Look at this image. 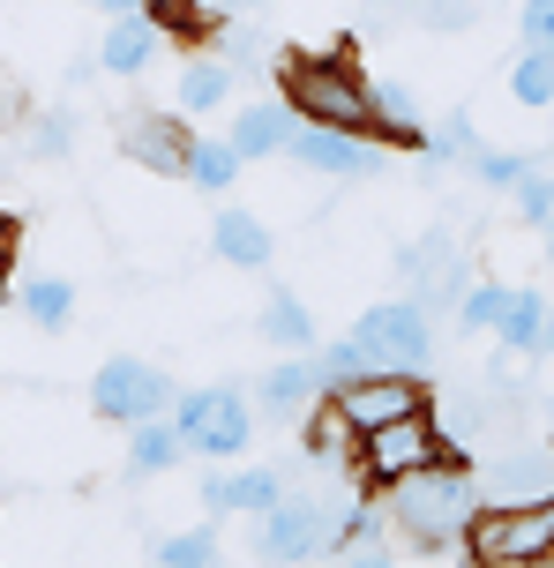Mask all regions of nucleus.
Wrapping results in <instances>:
<instances>
[{
    "instance_id": "1",
    "label": "nucleus",
    "mask_w": 554,
    "mask_h": 568,
    "mask_svg": "<svg viewBox=\"0 0 554 568\" xmlns=\"http://www.w3.org/2000/svg\"><path fill=\"white\" fill-rule=\"evenodd\" d=\"M390 531L405 546H465V531H472V516L487 509L480 501V471H472L465 456H450V464H435V471H420V479H405V486H390Z\"/></svg>"
},
{
    "instance_id": "2",
    "label": "nucleus",
    "mask_w": 554,
    "mask_h": 568,
    "mask_svg": "<svg viewBox=\"0 0 554 568\" xmlns=\"http://www.w3.org/2000/svg\"><path fill=\"white\" fill-rule=\"evenodd\" d=\"M285 105L300 128H338V135H382L375 120V83L345 53H308L285 60Z\"/></svg>"
},
{
    "instance_id": "3",
    "label": "nucleus",
    "mask_w": 554,
    "mask_h": 568,
    "mask_svg": "<svg viewBox=\"0 0 554 568\" xmlns=\"http://www.w3.org/2000/svg\"><path fill=\"white\" fill-rule=\"evenodd\" d=\"M472 568H554V501L540 509H480L465 531Z\"/></svg>"
},
{
    "instance_id": "4",
    "label": "nucleus",
    "mask_w": 554,
    "mask_h": 568,
    "mask_svg": "<svg viewBox=\"0 0 554 568\" xmlns=\"http://www.w3.org/2000/svg\"><path fill=\"white\" fill-rule=\"evenodd\" d=\"M173 426L188 434V456L233 464V456L255 442V397H248V389H225V382H210V389H180Z\"/></svg>"
},
{
    "instance_id": "5",
    "label": "nucleus",
    "mask_w": 554,
    "mask_h": 568,
    "mask_svg": "<svg viewBox=\"0 0 554 568\" xmlns=\"http://www.w3.org/2000/svg\"><path fill=\"white\" fill-rule=\"evenodd\" d=\"M352 344L375 359V374H412L420 382V367L435 359V322H427L420 300H382L352 322Z\"/></svg>"
},
{
    "instance_id": "6",
    "label": "nucleus",
    "mask_w": 554,
    "mask_h": 568,
    "mask_svg": "<svg viewBox=\"0 0 554 568\" xmlns=\"http://www.w3.org/2000/svg\"><path fill=\"white\" fill-rule=\"evenodd\" d=\"M90 404H98V419H113V426H150V419H173L180 412V389L165 367L120 352V359H105L90 374Z\"/></svg>"
},
{
    "instance_id": "7",
    "label": "nucleus",
    "mask_w": 554,
    "mask_h": 568,
    "mask_svg": "<svg viewBox=\"0 0 554 568\" xmlns=\"http://www.w3.org/2000/svg\"><path fill=\"white\" fill-rule=\"evenodd\" d=\"M480 501H487V509H540V501H554V442L510 434V442L480 464Z\"/></svg>"
},
{
    "instance_id": "8",
    "label": "nucleus",
    "mask_w": 554,
    "mask_h": 568,
    "mask_svg": "<svg viewBox=\"0 0 554 568\" xmlns=\"http://www.w3.org/2000/svg\"><path fill=\"white\" fill-rule=\"evenodd\" d=\"M338 531H345V509H330V501H315V494H292L285 509L263 516L255 554L278 561V568H308V561H322V554H338Z\"/></svg>"
},
{
    "instance_id": "9",
    "label": "nucleus",
    "mask_w": 554,
    "mask_h": 568,
    "mask_svg": "<svg viewBox=\"0 0 554 568\" xmlns=\"http://www.w3.org/2000/svg\"><path fill=\"white\" fill-rule=\"evenodd\" d=\"M435 464H450V442H442L435 412H412V419H397V426H382V434L360 442V471L375 486H405L420 471H435Z\"/></svg>"
},
{
    "instance_id": "10",
    "label": "nucleus",
    "mask_w": 554,
    "mask_h": 568,
    "mask_svg": "<svg viewBox=\"0 0 554 568\" xmlns=\"http://www.w3.org/2000/svg\"><path fill=\"white\" fill-rule=\"evenodd\" d=\"M330 404H338V419L352 426V442H367V434H382V426L427 412V397H420V382H412V374H367V382L338 389Z\"/></svg>"
},
{
    "instance_id": "11",
    "label": "nucleus",
    "mask_w": 554,
    "mask_h": 568,
    "mask_svg": "<svg viewBox=\"0 0 554 568\" xmlns=\"http://www.w3.org/2000/svg\"><path fill=\"white\" fill-rule=\"evenodd\" d=\"M292 165H308L322 172V180H375L382 172V150L367 135H338V128H300L285 150Z\"/></svg>"
},
{
    "instance_id": "12",
    "label": "nucleus",
    "mask_w": 554,
    "mask_h": 568,
    "mask_svg": "<svg viewBox=\"0 0 554 568\" xmlns=\"http://www.w3.org/2000/svg\"><path fill=\"white\" fill-rule=\"evenodd\" d=\"M405 277H412V292L405 300H420V307L435 314L442 300H465L472 284H465V255H457V247H450V240H420V247H405Z\"/></svg>"
},
{
    "instance_id": "13",
    "label": "nucleus",
    "mask_w": 554,
    "mask_h": 568,
    "mask_svg": "<svg viewBox=\"0 0 554 568\" xmlns=\"http://www.w3.org/2000/svg\"><path fill=\"white\" fill-rule=\"evenodd\" d=\"M188 142L195 135H180V120H158V113H128V128H120V150L158 180H188Z\"/></svg>"
},
{
    "instance_id": "14",
    "label": "nucleus",
    "mask_w": 554,
    "mask_h": 568,
    "mask_svg": "<svg viewBox=\"0 0 554 568\" xmlns=\"http://www.w3.org/2000/svg\"><path fill=\"white\" fill-rule=\"evenodd\" d=\"M292 494L278 471H210L203 479V509L210 516H270V509H285Z\"/></svg>"
},
{
    "instance_id": "15",
    "label": "nucleus",
    "mask_w": 554,
    "mask_h": 568,
    "mask_svg": "<svg viewBox=\"0 0 554 568\" xmlns=\"http://www.w3.org/2000/svg\"><path fill=\"white\" fill-rule=\"evenodd\" d=\"M292 135H300V120H292L285 98H255V105H240L233 120V150H240V165H263V158H278V150H292Z\"/></svg>"
},
{
    "instance_id": "16",
    "label": "nucleus",
    "mask_w": 554,
    "mask_h": 568,
    "mask_svg": "<svg viewBox=\"0 0 554 568\" xmlns=\"http://www.w3.org/2000/svg\"><path fill=\"white\" fill-rule=\"evenodd\" d=\"M158 45H165V23L158 16H113L105 38H98V68L105 75H143L150 60H158Z\"/></svg>"
},
{
    "instance_id": "17",
    "label": "nucleus",
    "mask_w": 554,
    "mask_h": 568,
    "mask_svg": "<svg viewBox=\"0 0 554 568\" xmlns=\"http://www.w3.org/2000/svg\"><path fill=\"white\" fill-rule=\"evenodd\" d=\"M210 247L233 262V270H270V255H278V240H270V225L255 217V210H218Z\"/></svg>"
},
{
    "instance_id": "18",
    "label": "nucleus",
    "mask_w": 554,
    "mask_h": 568,
    "mask_svg": "<svg viewBox=\"0 0 554 568\" xmlns=\"http://www.w3.org/2000/svg\"><path fill=\"white\" fill-rule=\"evenodd\" d=\"M255 329H263V337L278 344L285 359H315V314L300 307V292H285V284H278V292L263 300V314H255Z\"/></svg>"
},
{
    "instance_id": "19",
    "label": "nucleus",
    "mask_w": 554,
    "mask_h": 568,
    "mask_svg": "<svg viewBox=\"0 0 554 568\" xmlns=\"http://www.w3.org/2000/svg\"><path fill=\"white\" fill-rule=\"evenodd\" d=\"M547 314H554V300L547 292H532V284H510V307H502V322H495V337L510 344V352H547Z\"/></svg>"
},
{
    "instance_id": "20",
    "label": "nucleus",
    "mask_w": 554,
    "mask_h": 568,
    "mask_svg": "<svg viewBox=\"0 0 554 568\" xmlns=\"http://www.w3.org/2000/svg\"><path fill=\"white\" fill-rule=\"evenodd\" d=\"M315 397H322L315 359H278V367L255 382V404H263V412H278V419H285V412H300V404H315Z\"/></svg>"
},
{
    "instance_id": "21",
    "label": "nucleus",
    "mask_w": 554,
    "mask_h": 568,
    "mask_svg": "<svg viewBox=\"0 0 554 568\" xmlns=\"http://www.w3.org/2000/svg\"><path fill=\"white\" fill-rule=\"evenodd\" d=\"M233 83H240V68H225L218 53L188 60V68H180V113H218V105L233 98Z\"/></svg>"
},
{
    "instance_id": "22",
    "label": "nucleus",
    "mask_w": 554,
    "mask_h": 568,
    "mask_svg": "<svg viewBox=\"0 0 554 568\" xmlns=\"http://www.w3.org/2000/svg\"><path fill=\"white\" fill-rule=\"evenodd\" d=\"M180 456H188V434H180L173 419H150V426H135V442H128V471H135V479H158V471H173Z\"/></svg>"
},
{
    "instance_id": "23",
    "label": "nucleus",
    "mask_w": 554,
    "mask_h": 568,
    "mask_svg": "<svg viewBox=\"0 0 554 568\" xmlns=\"http://www.w3.org/2000/svg\"><path fill=\"white\" fill-rule=\"evenodd\" d=\"M240 180V150L225 135H195L188 142V187H203V195H225Z\"/></svg>"
},
{
    "instance_id": "24",
    "label": "nucleus",
    "mask_w": 554,
    "mask_h": 568,
    "mask_svg": "<svg viewBox=\"0 0 554 568\" xmlns=\"http://www.w3.org/2000/svg\"><path fill=\"white\" fill-rule=\"evenodd\" d=\"M315 374H322V397H338V389H352V382H367L375 359H367V352L352 344V329H345V337L315 344Z\"/></svg>"
},
{
    "instance_id": "25",
    "label": "nucleus",
    "mask_w": 554,
    "mask_h": 568,
    "mask_svg": "<svg viewBox=\"0 0 554 568\" xmlns=\"http://www.w3.org/2000/svg\"><path fill=\"white\" fill-rule=\"evenodd\" d=\"M23 314L46 329V337H60V329L75 322V284L68 277H30L23 284Z\"/></svg>"
},
{
    "instance_id": "26",
    "label": "nucleus",
    "mask_w": 554,
    "mask_h": 568,
    "mask_svg": "<svg viewBox=\"0 0 554 568\" xmlns=\"http://www.w3.org/2000/svg\"><path fill=\"white\" fill-rule=\"evenodd\" d=\"M158 568H225V546H218V531H210V524H195V531L158 539Z\"/></svg>"
},
{
    "instance_id": "27",
    "label": "nucleus",
    "mask_w": 554,
    "mask_h": 568,
    "mask_svg": "<svg viewBox=\"0 0 554 568\" xmlns=\"http://www.w3.org/2000/svg\"><path fill=\"white\" fill-rule=\"evenodd\" d=\"M532 172H540V158H525V150H480V158H472V180L495 187V195H517Z\"/></svg>"
},
{
    "instance_id": "28",
    "label": "nucleus",
    "mask_w": 554,
    "mask_h": 568,
    "mask_svg": "<svg viewBox=\"0 0 554 568\" xmlns=\"http://www.w3.org/2000/svg\"><path fill=\"white\" fill-rule=\"evenodd\" d=\"M480 150H487V142H480V128H472V113H465V105H457V113H450V120L435 128V135H427V158H442V165H457V158L472 165Z\"/></svg>"
},
{
    "instance_id": "29",
    "label": "nucleus",
    "mask_w": 554,
    "mask_h": 568,
    "mask_svg": "<svg viewBox=\"0 0 554 568\" xmlns=\"http://www.w3.org/2000/svg\"><path fill=\"white\" fill-rule=\"evenodd\" d=\"M510 98H517V105H554V60L547 53H517L510 60Z\"/></svg>"
},
{
    "instance_id": "30",
    "label": "nucleus",
    "mask_w": 554,
    "mask_h": 568,
    "mask_svg": "<svg viewBox=\"0 0 554 568\" xmlns=\"http://www.w3.org/2000/svg\"><path fill=\"white\" fill-rule=\"evenodd\" d=\"M345 449H360V442H352V426L338 419V404H322L315 419H308V456L330 464V456H345Z\"/></svg>"
},
{
    "instance_id": "31",
    "label": "nucleus",
    "mask_w": 554,
    "mask_h": 568,
    "mask_svg": "<svg viewBox=\"0 0 554 568\" xmlns=\"http://www.w3.org/2000/svg\"><path fill=\"white\" fill-rule=\"evenodd\" d=\"M502 307H510V284H472L457 300V329H495Z\"/></svg>"
},
{
    "instance_id": "32",
    "label": "nucleus",
    "mask_w": 554,
    "mask_h": 568,
    "mask_svg": "<svg viewBox=\"0 0 554 568\" xmlns=\"http://www.w3.org/2000/svg\"><path fill=\"white\" fill-rule=\"evenodd\" d=\"M517 225L554 232V172H532L525 187H517Z\"/></svg>"
},
{
    "instance_id": "33",
    "label": "nucleus",
    "mask_w": 554,
    "mask_h": 568,
    "mask_svg": "<svg viewBox=\"0 0 554 568\" xmlns=\"http://www.w3.org/2000/svg\"><path fill=\"white\" fill-rule=\"evenodd\" d=\"M30 150H38L46 165H60V158L75 150V113H46L38 128H30Z\"/></svg>"
},
{
    "instance_id": "34",
    "label": "nucleus",
    "mask_w": 554,
    "mask_h": 568,
    "mask_svg": "<svg viewBox=\"0 0 554 568\" xmlns=\"http://www.w3.org/2000/svg\"><path fill=\"white\" fill-rule=\"evenodd\" d=\"M517 30H525V53L554 60V0H525V8H517Z\"/></svg>"
},
{
    "instance_id": "35",
    "label": "nucleus",
    "mask_w": 554,
    "mask_h": 568,
    "mask_svg": "<svg viewBox=\"0 0 554 568\" xmlns=\"http://www.w3.org/2000/svg\"><path fill=\"white\" fill-rule=\"evenodd\" d=\"M480 426H487V397H457L442 412V442H472Z\"/></svg>"
},
{
    "instance_id": "36",
    "label": "nucleus",
    "mask_w": 554,
    "mask_h": 568,
    "mask_svg": "<svg viewBox=\"0 0 554 568\" xmlns=\"http://www.w3.org/2000/svg\"><path fill=\"white\" fill-rule=\"evenodd\" d=\"M420 23H427V30H465L472 23V0H427Z\"/></svg>"
},
{
    "instance_id": "37",
    "label": "nucleus",
    "mask_w": 554,
    "mask_h": 568,
    "mask_svg": "<svg viewBox=\"0 0 554 568\" xmlns=\"http://www.w3.org/2000/svg\"><path fill=\"white\" fill-rule=\"evenodd\" d=\"M345 568H397V554L390 546H360V554H345Z\"/></svg>"
},
{
    "instance_id": "38",
    "label": "nucleus",
    "mask_w": 554,
    "mask_h": 568,
    "mask_svg": "<svg viewBox=\"0 0 554 568\" xmlns=\"http://www.w3.org/2000/svg\"><path fill=\"white\" fill-rule=\"evenodd\" d=\"M143 16H165V30H173L188 16V0H143Z\"/></svg>"
},
{
    "instance_id": "39",
    "label": "nucleus",
    "mask_w": 554,
    "mask_h": 568,
    "mask_svg": "<svg viewBox=\"0 0 554 568\" xmlns=\"http://www.w3.org/2000/svg\"><path fill=\"white\" fill-rule=\"evenodd\" d=\"M98 16H143V0H90Z\"/></svg>"
},
{
    "instance_id": "40",
    "label": "nucleus",
    "mask_w": 554,
    "mask_h": 568,
    "mask_svg": "<svg viewBox=\"0 0 554 568\" xmlns=\"http://www.w3.org/2000/svg\"><path fill=\"white\" fill-rule=\"evenodd\" d=\"M8 247H16V225L0 217V270H8Z\"/></svg>"
},
{
    "instance_id": "41",
    "label": "nucleus",
    "mask_w": 554,
    "mask_h": 568,
    "mask_svg": "<svg viewBox=\"0 0 554 568\" xmlns=\"http://www.w3.org/2000/svg\"><path fill=\"white\" fill-rule=\"evenodd\" d=\"M547 352H554V314H547Z\"/></svg>"
},
{
    "instance_id": "42",
    "label": "nucleus",
    "mask_w": 554,
    "mask_h": 568,
    "mask_svg": "<svg viewBox=\"0 0 554 568\" xmlns=\"http://www.w3.org/2000/svg\"><path fill=\"white\" fill-rule=\"evenodd\" d=\"M547 270H554V232H547Z\"/></svg>"
},
{
    "instance_id": "43",
    "label": "nucleus",
    "mask_w": 554,
    "mask_h": 568,
    "mask_svg": "<svg viewBox=\"0 0 554 568\" xmlns=\"http://www.w3.org/2000/svg\"><path fill=\"white\" fill-rule=\"evenodd\" d=\"M0 180H8V165H0Z\"/></svg>"
},
{
    "instance_id": "44",
    "label": "nucleus",
    "mask_w": 554,
    "mask_h": 568,
    "mask_svg": "<svg viewBox=\"0 0 554 568\" xmlns=\"http://www.w3.org/2000/svg\"><path fill=\"white\" fill-rule=\"evenodd\" d=\"M465 568H472V561H465Z\"/></svg>"
}]
</instances>
